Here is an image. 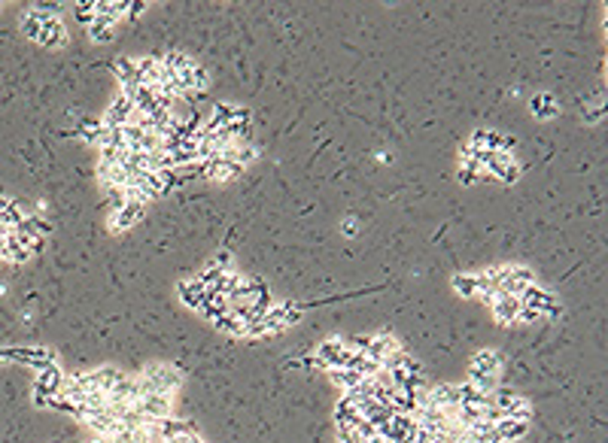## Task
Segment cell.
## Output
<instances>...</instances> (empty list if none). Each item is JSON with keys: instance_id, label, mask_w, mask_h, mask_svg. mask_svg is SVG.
<instances>
[{"instance_id": "obj_14", "label": "cell", "mask_w": 608, "mask_h": 443, "mask_svg": "<svg viewBox=\"0 0 608 443\" xmlns=\"http://www.w3.org/2000/svg\"><path fill=\"white\" fill-rule=\"evenodd\" d=\"M478 179H483L481 164H463V161H459V183H463V186H475Z\"/></svg>"}, {"instance_id": "obj_12", "label": "cell", "mask_w": 608, "mask_h": 443, "mask_svg": "<svg viewBox=\"0 0 608 443\" xmlns=\"http://www.w3.org/2000/svg\"><path fill=\"white\" fill-rule=\"evenodd\" d=\"M450 286H454L456 294H463V298H475L478 289H481V277L478 274H456L450 279Z\"/></svg>"}, {"instance_id": "obj_13", "label": "cell", "mask_w": 608, "mask_h": 443, "mask_svg": "<svg viewBox=\"0 0 608 443\" xmlns=\"http://www.w3.org/2000/svg\"><path fill=\"white\" fill-rule=\"evenodd\" d=\"M213 325H216V328H219L222 334H234V337H243V322H241V319H238V316H234L231 310L225 313V316H219V319L213 322Z\"/></svg>"}, {"instance_id": "obj_18", "label": "cell", "mask_w": 608, "mask_h": 443, "mask_svg": "<svg viewBox=\"0 0 608 443\" xmlns=\"http://www.w3.org/2000/svg\"><path fill=\"white\" fill-rule=\"evenodd\" d=\"M602 116H605L602 104H599V107H587V112H584V122L593 124V122H602Z\"/></svg>"}, {"instance_id": "obj_8", "label": "cell", "mask_w": 608, "mask_h": 443, "mask_svg": "<svg viewBox=\"0 0 608 443\" xmlns=\"http://www.w3.org/2000/svg\"><path fill=\"white\" fill-rule=\"evenodd\" d=\"M112 73H116V79H119L122 88H137V85H143V82H140V73H137V61H134V58H116V64H112Z\"/></svg>"}, {"instance_id": "obj_17", "label": "cell", "mask_w": 608, "mask_h": 443, "mask_svg": "<svg viewBox=\"0 0 608 443\" xmlns=\"http://www.w3.org/2000/svg\"><path fill=\"white\" fill-rule=\"evenodd\" d=\"M337 443H362V437L350 425H337Z\"/></svg>"}, {"instance_id": "obj_15", "label": "cell", "mask_w": 608, "mask_h": 443, "mask_svg": "<svg viewBox=\"0 0 608 443\" xmlns=\"http://www.w3.org/2000/svg\"><path fill=\"white\" fill-rule=\"evenodd\" d=\"M76 21H83V25H92V18H95V0H88V4H76Z\"/></svg>"}, {"instance_id": "obj_1", "label": "cell", "mask_w": 608, "mask_h": 443, "mask_svg": "<svg viewBox=\"0 0 608 443\" xmlns=\"http://www.w3.org/2000/svg\"><path fill=\"white\" fill-rule=\"evenodd\" d=\"M137 380H140V385H143V395H150V392L177 395L179 385H183V377H179V370L171 368V365H150Z\"/></svg>"}, {"instance_id": "obj_2", "label": "cell", "mask_w": 608, "mask_h": 443, "mask_svg": "<svg viewBox=\"0 0 608 443\" xmlns=\"http://www.w3.org/2000/svg\"><path fill=\"white\" fill-rule=\"evenodd\" d=\"M517 301H520V306H529V310H535L538 316H557V313L562 310L560 301H557V294L538 289L535 282H533V286H526L520 294H517Z\"/></svg>"}, {"instance_id": "obj_5", "label": "cell", "mask_w": 608, "mask_h": 443, "mask_svg": "<svg viewBox=\"0 0 608 443\" xmlns=\"http://www.w3.org/2000/svg\"><path fill=\"white\" fill-rule=\"evenodd\" d=\"M137 410L146 419H167L174 413V395H159V392H150L137 401Z\"/></svg>"}, {"instance_id": "obj_7", "label": "cell", "mask_w": 608, "mask_h": 443, "mask_svg": "<svg viewBox=\"0 0 608 443\" xmlns=\"http://www.w3.org/2000/svg\"><path fill=\"white\" fill-rule=\"evenodd\" d=\"M134 116H137V112H134V107L128 104V97H125V95H119V97L107 107V112H104V119H100V124H104V128H125V124H131V122H134Z\"/></svg>"}, {"instance_id": "obj_9", "label": "cell", "mask_w": 608, "mask_h": 443, "mask_svg": "<svg viewBox=\"0 0 608 443\" xmlns=\"http://www.w3.org/2000/svg\"><path fill=\"white\" fill-rule=\"evenodd\" d=\"M529 110H533V116L538 122H547V119H557L560 116V104H557V97L554 95H535L533 100H529Z\"/></svg>"}, {"instance_id": "obj_11", "label": "cell", "mask_w": 608, "mask_h": 443, "mask_svg": "<svg viewBox=\"0 0 608 443\" xmlns=\"http://www.w3.org/2000/svg\"><path fill=\"white\" fill-rule=\"evenodd\" d=\"M88 33H92V40H98V43H110L112 33H116V18H107V16L95 13L92 25H88Z\"/></svg>"}, {"instance_id": "obj_4", "label": "cell", "mask_w": 608, "mask_h": 443, "mask_svg": "<svg viewBox=\"0 0 608 443\" xmlns=\"http://www.w3.org/2000/svg\"><path fill=\"white\" fill-rule=\"evenodd\" d=\"M143 213H146V207L143 203H137V201H128L125 207H122L119 213H110L107 215V228L112 231V234H122V231H128V228H134L140 219H143Z\"/></svg>"}, {"instance_id": "obj_6", "label": "cell", "mask_w": 608, "mask_h": 443, "mask_svg": "<svg viewBox=\"0 0 608 443\" xmlns=\"http://www.w3.org/2000/svg\"><path fill=\"white\" fill-rule=\"evenodd\" d=\"M502 373V356L496 349H481L475 352L471 358V377H490V380H499Z\"/></svg>"}, {"instance_id": "obj_19", "label": "cell", "mask_w": 608, "mask_h": 443, "mask_svg": "<svg viewBox=\"0 0 608 443\" xmlns=\"http://www.w3.org/2000/svg\"><path fill=\"white\" fill-rule=\"evenodd\" d=\"M341 231H344V237H356L359 234V219H350V215H347V219L341 222Z\"/></svg>"}, {"instance_id": "obj_10", "label": "cell", "mask_w": 608, "mask_h": 443, "mask_svg": "<svg viewBox=\"0 0 608 443\" xmlns=\"http://www.w3.org/2000/svg\"><path fill=\"white\" fill-rule=\"evenodd\" d=\"M204 289H201V282L192 277V279H183L179 282V298H183V304L189 306V310H201L204 306Z\"/></svg>"}, {"instance_id": "obj_16", "label": "cell", "mask_w": 608, "mask_h": 443, "mask_svg": "<svg viewBox=\"0 0 608 443\" xmlns=\"http://www.w3.org/2000/svg\"><path fill=\"white\" fill-rule=\"evenodd\" d=\"M210 267H216L219 274H231V270H234V258L229 252H216V258L210 261Z\"/></svg>"}, {"instance_id": "obj_3", "label": "cell", "mask_w": 608, "mask_h": 443, "mask_svg": "<svg viewBox=\"0 0 608 443\" xmlns=\"http://www.w3.org/2000/svg\"><path fill=\"white\" fill-rule=\"evenodd\" d=\"M37 43H40V46H46V49H61L64 43H67V28H64V21L55 16V13H46V16H43Z\"/></svg>"}]
</instances>
